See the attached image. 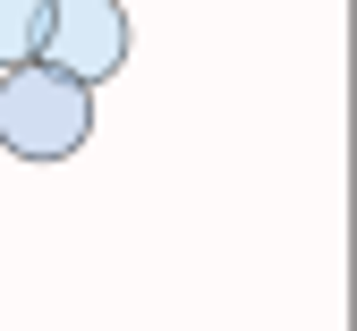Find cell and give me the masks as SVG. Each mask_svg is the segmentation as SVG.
<instances>
[{"instance_id":"6da1fadb","label":"cell","mask_w":357,"mask_h":331,"mask_svg":"<svg viewBox=\"0 0 357 331\" xmlns=\"http://www.w3.org/2000/svg\"><path fill=\"white\" fill-rule=\"evenodd\" d=\"M85 136H94V93L52 77L43 60L26 68H0V153L17 162H68L85 153Z\"/></svg>"},{"instance_id":"7a4b0ae2","label":"cell","mask_w":357,"mask_h":331,"mask_svg":"<svg viewBox=\"0 0 357 331\" xmlns=\"http://www.w3.org/2000/svg\"><path fill=\"white\" fill-rule=\"evenodd\" d=\"M34 60L52 68V77H68V85L94 93L102 77L128 68V9H119V0H52Z\"/></svg>"},{"instance_id":"3957f363","label":"cell","mask_w":357,"mask_h":331,"mask_svg":"<svg viewBox=\"0 0 357 331\" xmlns=\"http://www.w3.org/2000/svg\"><path fill=\"white\" fill-rule=\"evenodd\" d=\"M43 17L52 0H0V68H26L43 52Z\"/></svg>"}]
</instances>
